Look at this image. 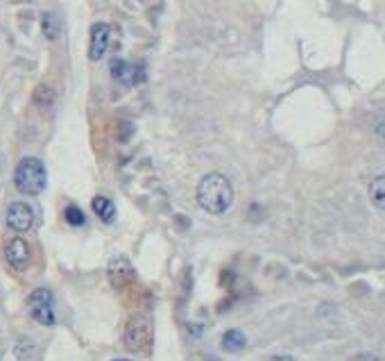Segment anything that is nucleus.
Segmentation results:
<instances>
[{
    "label": "nucleus",
    "mask_w": 385,
    "mask_h": 361,
    "mask_svg": "<svg viewBox=\"0 0 385 361\" xmlns=\"http://www.w3.org/2000/svg\"><path fill=\"white\" fill-rule=\"evenodd\" d=\"M198 202L211 216H220L234 202V186L222 173H209L198 184Z\"/></svg>",
    "instance_id": "nucleus-1"
},
{
    "label": "nucleus",
    "mask_w": 385,
    "mask_h": 361,
    "mask_svg": "<svg viewBox=\"0 0 385 361\" xmlns=\"http://www.w3.org/2000/svg\"><path fill=\"white\" fill-rule=\"evenodd\" d=\"M48 175H46V166L36 157H25L21 160L16 171H14V184L21 193L25 196H39L46 189Z\"/></svg>",
    "instance_id": "nucleus-2"
},
{
    "label": "nucleus",
    "mask_w": 385,
    "mask_h": 361,
    "mask_svg": "<svg viewBox=\"0 0 385 361\" xmlns=\"http://www.w3.org/2000/svg\"><path fill=\"white\" fill-rule=\"evenodd\" d=\"M152 343V323L148 316H132L122 332V345L129 352L148 350Z\"/></svg>",
    "instance_id": "nucleus-3"
},
{
    "label": "nucleus",
    "mask_w": 385,
    "mask_h": 361,
    "mask_svg": "<svg viewBox=\"0 0 385 361\" xmlns=\"http://www.w3.org/2000/svg\"><path fill=\"white\" fill-rule=\"evenodd\" d=\"M27 309H30V316L39 323L46 325V327H53L55 325V298L48 288H34L27 298Z\"/></svg>",
    "instance_id": "nucleus-4"
},
{
    "label": "nucleus",
    "mask_w": 385,
    "mask_h": 361,
    "mask_svg": "<svg viewBox=\"0 0 385 361\" xmlns=\"http://www.w3.org/2000/svg\"><path fill=\"white\" fill-rule=\"evenodd\" d=\"M5 259L14 271H25L32 262V250L25 239L14 236V239H10L5 245Z\"/></svg>",
    "instance_id": "nucleus-5"
},
{
    "label": "nucleus",
    "mask_w": 385,
    "mask_h": 361,
    "mask_svg": "<svg viewBox=\"0 0 385 361\" xmlns=\"http://www.w3.org/2000/svg\"><path fill=\"white\" fill-rule=\"evenodd\" d=\"M7 227L14 229V232H27L34 225V212L27 202H12L10 209H7Z\"/></svg>",
    "instance_id": "nucleus-6"
},
{
    "label": "nucleus",
    "mask_w": 385,
    "mask_h": 361,
    "mask_svg": "<svg viewBox=\"0 0 385 361\" xmlns=\"http://www.w3.org/2000/svg\"><path fill=\"white\" fill-rule=\"evenodd\" d=\"M111 77L125 86H136L145 80V69L139 66V64L125 62V60H114L111 62Z\"/></svg>",
    "instance_id": "nucleus-7"
},
{
    "label": "nucleus",
    "mask_w": 385,
    "mask_h": 361,
    "mask_svg": "<svg viewBox=\"0 0 385 361\" xmlns=\"http://www.w3.org/2000/svg\"><path fill=\"white\" fill-rule=\"evenodd\" d=\"M109 37H111V27L107 23H96L91 27V46H89V57L93 62H100L109 48Z\"/></svg>",
    "instance_id": "nucleus-8"
},
{
    "label": "nucleus",
    "mask_w": 385,
    "mask_h": 361,
    "mask_svg": "<svg viewBox=\"0 0 385 361\" xmlns=\"http://www.w3.org/2000/svg\"><path fill=\"white\" fill-rule=\"evenodd\" d=\"M109 279H111V284H114L116 288H122L125 284H129V282L134 279V269H132V264H129L125 257L114 259V262L109 264Z\"/></svg>",
    "instance_id": "nucleus-9"
},
{
    "label": "nucleus",
    "mask_w": 385,
    "mask_h": 361,
    "mask_svg": "<svg viewBox=\"0 0 385 361\" xmlns=\"http://www.w3.org/2000/svg\"><path fill=\"white\" fill-rule=\"evenodd\" d=\"M93 212L103 223H114L116 221V205L114 200H109L107 196H96L93 198Z\"/></svg>",
    "instance_id": "nucleus-10"
},
{
    "label": "nucleus",
    "mask_w": 385,
    "mask_h": 361,
    "mask_svg": "<svg viewBox=\"0 0 385 361\" xmlns=\"http://www.w3.org/2000/svg\"><path fill=\"white\" fill-rule=\"evenodd\" d=\"M247 345V338L241 329H227L222 336V350L224 352H241Z\"/></svg>",
    "instance_id": "nucleus-11"
},
{
    "label": "nucleus",
    "mask_w": 385,
    "mask_h": 361,
    "mask_svg": "<svg viewBox=\"0 0 385 361\" xmlns=\"http://www.w3.org/2000/svg\"><path fill=\"white\" fill-rule=\"evenodd\" d=\"M369 200L376 209H385V175H379L369 184Z\"/></svg>",
    "instance_id": "nucleus-12"
},
{
    "label": "nucleus",
    "mask_w": 385,
    "mask_h": 361,
    "mask_svg": "<svg viewBox=\"0 0 385 361\" xmlns=\"http://www.w3.org/2000/svg\"><path fill=\"white\" fill-rule=\"evenodd\" d=\"M41 27H43V34H46V39L55 41L57 37H59V18L55 16V14H43L41 18Z\"/></svg>",
    "instance_id": "nucleus-13"
},
{
    "label": "nucleus",
    "mask_w": 385,
    "mask_h": 361,
    "mask_svg": "<svg viewBox=\"0 0 385 361\" xmlns=\"http://www.w3.org/2000/svg\"><path fill=\"white\" fill-rule=\"evenodd\" d=\"M34 103L39 105L41 110H48V107L55 103V93H53V89H50V86H46V84H41L39 89L34 91Z\"/></svg>",
    "instance_id": "nucleus-14"
},
{
    "label": "nucleus",
    "mask_w": 385,
    "mask_h": 361,
    "mask_svg": "<svg viewBox=\"0 0 385 361\" xmlns=\"http://www.w3.org/2000/svg\"><path fill=\"white\" fill-rule=\"evenodd\" d=\"M64 219H66V223H68L70 227H82L84 223H86L82 209L75 207V205H68L66 207V212H64Z\"/></svg>",
    "instance_id": "nucleus-15"
},
{
    "label": "nucleus",
    "mask_w": 385,
    "mask_h": 361,
    "mask_svg": "<svg viewBox=\"0 0 385 361\" xmlns=\"http://www.w3.org/2000/svg\"><path fill=\"white\" fill-rule=\"evenodd\" d=\"M14 355H16V359H21V361L32 359V355H34V343L30 341V338H21V341L14 345Z\"/></svg>",
    "instance_id": "nucleus-16"
},
{
    "label": "nucleus",
    "mask_w": 385,
    "mask_h": 361,
    "mask_svg": "<svg viewBox=\"0 0 385 361\" xmlns=\"http://www.w3.org/2000/svg\"><path fill=\"white\" fill-rule=\"evenodd\" d=\"M374 129H376V134H379L381 139H385V112L381 114L379 119H376V125H374Z\"/></svg>",
    "instance_id": "nucleus-17"
},
{
    "label": "nucleus",
    "mask_w": 385,
    "mask_h": 361,
    "mask_svg": "<svg viewBox=\"0 0 385 361\" xmlns=\"http://www.w3.org/2000/svg\"><path fill=\"white\" fill-rule=\"evenodd\" d=\"M349 361H381L376 355H369V352H360V355H354Z\"/></svg>",
    "instance_id": "nucleus-18"
},
{
    "label": "nucleus",
    "mask_w": 385,
    "mask_h": 361,
    "mask_svg": "<svg viewBox=\"0 0 385 361\" xmlns=\"http://www.w3.org/2000/svg\"><path fill=\"white\" fill-rule=\"evenodd\" d=\"M270 361H295L293 357H286V355H279V357H272Z\"/></svg>",
    "instance_id": "nucleus-19"
},
{
    "label": "nucleus",
    "mask_w": 385,
    "mask_h": 361,
    "mask_svg": "<svg viewBox=\"0 0 385 361\" xmlns=\"http://www.w3.org/2000/svg\"><path fill=\"white\" fill-rule=\"evenodd\" d=\"M114 361H129V359H114Z\"/></svg>",
    "instance_id": "nucleus-20"
}]
</instances>
